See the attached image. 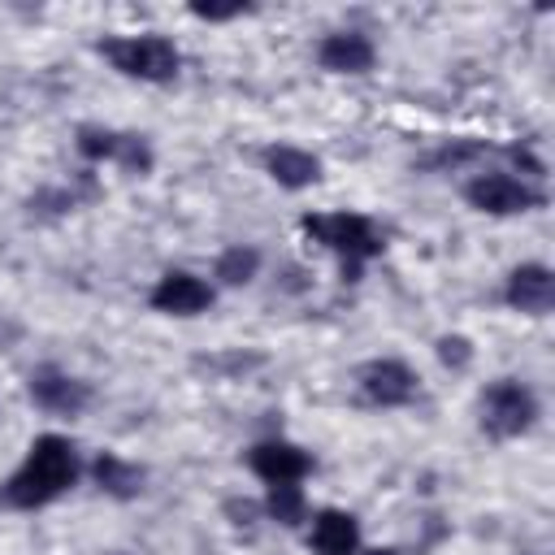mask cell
<instances>
[{
	"mask_svg": "<svg viewBox=\"0 0 555 555\" xmlns=\"http://www.w3.org/2000/svg\"><path fill=\"white\" fill-rule=\"evenodd\" d=\"M78 477V460H74V447L69 438L61 434H39L30 442V455L26 464L0 486V503L9 507H22V512H35V507H48L52 499H61Z\"/></svg>",
	"mask_w": 555,
	"mask_h": 555,
	"instance_id": "1",
	"label": "cell"
},
{
	"mask_svg": "<svg viewBox=\"0 0 555 555\" xmlns=\"http://www.w3.org/2000/svg\"><path fill=\"white\" fill-rule=\"evenodd\" d=\"M304 230H308L321 247H330V251L343 256V269H347L351 282H356V273H360V260H369V256L382 251L377 225H373L369 217H360V212H317V217L308 212V217H304Z\"/></svg>",
	"mask_w": 555,
	"mask_h": 555,
	"instance_id": "2",
	"label": "cell"
},
{
	"mask_svg": "<svg viewBox=\"0 0 555 555\" xmlns=\"http://www.w3.org/2000/svg\"><path fill=\"white\" fill-rule=\"evenodd\" d=\"M100 52L139 82H169L178 74V48L165 35H121V39H104Z\"/></svg>",
	"mask_w": 555,
	"mask_h": 555,
	"instance_id": "3",
	"label": "cell"
},
{
	"mask_svg": "<svg viewBox=\"0 0 555 555\" xmlns=\"http://www.w3.org/2000/svg\"><path fill=\"white\" fill-rule=\"evenodd\" d=\"M538 421V399L525 382L516 377H499L486 386L481 395V429L494 438H516Z\"/></svg>",
	"mask_w": 555,
	"mask_h": 555,
	"instance_id": "4",
	"label": "cell"
},
{
	"mask_svg": "<svg viewBox=\"0 0 555 555\" xmlns=\"http://www.w3.org/2000/svg\"><path fill=\"white\" fill-rule=\"evenodd\" d=\"M464 199L477 212H490V217H516V212L542 208V191H533L529 182H520L512 173H477L464 186Z\"/></svg>",
	"mask_w": 555,
	"mask_h": 555,
	"instance_id": "5",
	"label": "cell"
},
{
	"mask_svg": "<svg viewBox=\"0 0 555 555\" xmlns=\"http://www.w3.org/2000/svg\"><path fill=\"white\" fill-rule=\"evenodd\" d=\"M360 390L377 408H403L416 395V373L403 360H369L360 369Z\"/></svg>",
	"mask_w": 555,
	"mask_h": 555,
	"instance_id": "6",
	"label": "cell"
},
{
	"mask_svg": "<svg viewBox=\"0 0 555 555\" xmlns=\"http://www.w3.org/2000/svg\"><path fill=\"white\" fill-rule=\"evenodd\" d=\"M30 399H35L43 412L74 416V412H82V408H87L91 386H87V382H78V377H69V373H61L56 364H43V369H35V373H30Z\"/></svg>",
	"mask_w": 555,
	"mask_h": 555,
	"instance_id": "7",
	"label": "cell"
},
{
	"mask_svg": "<svg viewBox=\"0 0 555 555\" xmlns=\"http://www.w3.org/2000/svg\"><path fill=\"white\" fill-rule=\"evenodd\" d=\"M247 464H251V473H256L260 481L282 486V481H304L308 468H312V455H308L304 447H295V442L273 438V442H256V447L247 451Z\"/></svg>",
	"mask_w": 555,
	"mask_h": 555,
	"instance_id": "8",
	"label": "cell"
},
{
	"mask_svg": "<svg viewBox=\"0 0 555 555\" xmlns=\"http://www.w3.org/2000/svg\"><path fill=\"white\" fill-rule=\"evenodd\" d=\"M208 304H212V286L199 282L195 273H182V269L165 273V278L152 286V308H156V312H169V317H195V312H204Z\"/></svg>",
	"mask_w": 555,
	"mask_h": 555,
	"instance_id": "9",
	"label": "cell"
},
{
	"mask_svg": "<svg viewBox=\"0 0 555 555\" xmlns=\"http://www.w3.org/2000/svg\"><path fill=\"white\" fill-rule=\"evenodd\" d=\"M507 304L525 317H546L555 304V273L546 264H520L507 278Z\"/></svg>",
	"mask_w": 555,
	"mask_h": 555,
	"instance_id": "10",
	"label": "cell"
},
{
	"mask_svg": "<svg viewBox=\"0 0 555 555\" xmlns=\"http://www.w3.org/2000/svg\"><path fill=\"white\" fill-rule=\"evenodd\" d=\"M373 56L377 52L360 30H334L317 48V61L325 69H334V74H364V69H373Z\"/></svg>",
	"mask_w": 555,
	"mask_h": 555,
	"instance_id": "11",
	"label": "cell"
},
{
	"mask_svg": "<svg viewBox=\"0 0 555 555\" xmlns=\"http://www.w3.org/2000/svg\"><path fill=\"white\" fill-rule=\"evenodd\" d=\"M308 542H312L317 555H356L360 551V525H356V516H347L338 507H325V512H317Z\"/></svg>",
	"mask_w": 555,
	"mask_h": 555,
	"instance_id": "12",
	"label": "cell"
},
{
	"mask_svg": "<svg viewBox=\"0 0 555 555\" xmlns=\"http://www.w3.org/2000/svg\"><path fill=\"white\" fill-rule=\"evenodd\" d=\"M264 169H269V178H273L278 186H291V191L312 186V182L321 178V160H317L312 152H304V147H291V143L269 147V152H264Z\"/></svg>",
	"mask_w": 555,
	"mask_h": 555,
	"instance_id": "13",
	"label": "cell"
},
{
	"mask_svg": "<svg viewBox=\"0 0 555 555\" xmlns=\"http://www.w3.org/2000/svg\"><path fill=\"white\" fill-rule=\"evenodd\" d=\"M91 473H95V481H100V490H108L113 499H134V494L143 490V473H139L134 464H126L121 455H113V451H104V455H95V464H91Z\"/></svg>",
	"mask_w": 555,
	"mask_h": 555,
	"instance_id": "14",
	"label": "cell"
},
{
	"mask_svg": "<svg viewBox=\"0 0 555 555\" xmlns=\"http://www.w3.org/2000/svg\"><path fill=\"white\" fill-rule=\"evenodd\" d=\"M256 269H260V251H256V247L234 243V247H225V251L217 256V278H221L225 286H243V282H251Z\"/></svg>",
	"mask_w": 555,
	"mask_h": 555,
	"instance_id": "15",
	"label": "cell"
},
{
	"mask_svg": "<svg viewBox=\"0 0 555 555\" xmlns=\"http://www.w3.org/2000/svg\"><path fill=\"white\" fill-rule=\"evenodd\" d=\"M264 507H269V516H273V520H282V525H299V520H304V490H299V481L269 486Z\"/></svg>",
	"mask_w": 555,
	"mask_h": 555,
	"instance_id": "16",
	"label": "cell"
},
{
	"mask_svg": "<svg viewBox=\"0 0 555 555\" xmlns=\"http://www.w3.org/2000/svg\"><path fill=\"white\" fill-rule=\"evenodd\" d=\"M117 147H121V134H113V130H100V126L78 130V152L87 160H117Z\"/></svg>",
	"mask_w": 555,
	"mask_h": 555,
	"instance_id": "17",
	"label": "cell"
},
{
	"mask_svg": "<svg viewBox=\"0 0 555 555\" xmlns=\"http://www.w3.org/2000/svg\"><path fill=\"white\" fill-rule=\"evenodd\" d=\"M438 360L442 364H455V369H464L468 360H473V347H468V338H438Z\"/></svg>",
	"mask_w": 555,
	"mask_h": 555,
	"instance_id": "18",
	"label": "cell"
},
{
	"mask_svg": "<svg viewBox=\"0 0 555 555\" xmlns=\"http://www.w3.org/2000/svg\"><path fill=\"white\" fill-rule=\"evenodd\" d=\"M247 9L251 4H191V13L204 22H230V17H243Z\"/></svg>",
	"mask_w": 555,
	"mask_h": 555,
	"instance_id": "19",
	"label": "cell"
}]
</instances>
